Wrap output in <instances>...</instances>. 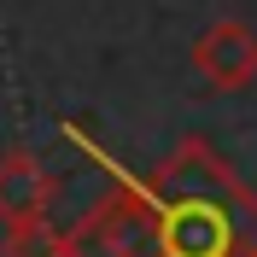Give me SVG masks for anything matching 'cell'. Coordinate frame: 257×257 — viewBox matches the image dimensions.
Masks as SVG:
<instances>
[{"label":"cell","instance_id":"6da1fadb","mask_svg":"<svg viewBox=\"0 0 257 257\" xmlns=\"http://www.w3.org/2000/svg\"><path fill=\"white\" fill-rule=\"evenodd\" d=\"M164 257H257V193L199 135L146 176Z\"/></svg>","mask_w":257,"mask_h":257},{"label":"cell","instance_id":"7a4b0ae2","mask_svg":"<svg viewBox=\"0 0 257 257\" xmlns=\"http://www.w3.org/2000/svg\"><path fill=\"white\" fill-rule=\"evenodd\" d=\"M70 135L82 141V128H70ZM82 146H88V141H82ZM88 152L111 170V158H105L99 146H88ZM111 176H117V170H111ZM64 240H70V257H164L146 181H128V176H117L99 205L82 210V222L64 228Z\"/></svg>","mask_w":257,"mask_h":257},{"label":"cell","instance_id":"3957f363","mask_svg":"<svg viewBox=\"0 0 257 257\" xmlns=\"http://www.w3.org/2000/svg\"><path fill=\"white\" fill-rule=\"evenodd\" d=\"M193 70L216 94H240L257 82V30L245 18H216L193 35Z\"/></svg>","mask_w":257,"mask_h":257},{"label":"cell","instance_id":"277c9868","mask_svg":"<svg viewBox=\"0 0 257 257\" xmlns=\"http://www.w3.org/2000/svg\"><path fill=\"white\" fill-rule=\"evenodd\" d=\"M47 205H53V176H47V164L35 158L30 146L0 152V222H6V228L41 222Z\"/></svg>","mask_w":257,"mask_h":257},{"label":"cell","instance_id":"5b68a950","mask_svg":"<svg viewBox=\"0 0 257 257\" xmlns=\"http://www.w3.org/2000/svg\"><path fill=\"white\" fill-rule=\"evenodd\" d=\"M0 257H70V240H64V228H53L47 216H41V222H18V228H6Z\"/></svg>","mask_w":257,"mask_h":257}]
</instances>
